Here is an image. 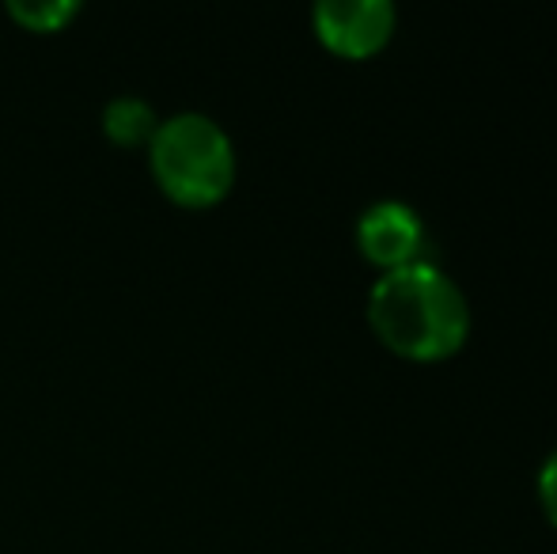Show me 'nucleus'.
<instances>
[{
	"mask_svg": "<svg viewBox=\"0 0 557 554\" xmlns=\"http://www.w3.org/2000/svg\"><path fill=\"white\" fill-rule=\"evenodd\" d=\"M535 487H539V502H543V513L550 517V525H557V448L543 459Z\"/></svg>",
	"mask_w": 557,
	"mask_h": 554,
	"instance_id": "nucleus-7",
	"label": "nucleus"
},
{
	"mask_svg": "<svg viewBox=\"0 0 557 554\" xmlns=\"http://www.w3.org/2000/svg\"><path fill=\"white\" fill-rule=\"evenodd\" d=\"M357 244L364 251V259H372L375 267L403 270L413 262H429V229L421 221V213L410 201L383 198L360 213L357 221Z\"/></svg>",
	"mask_w": 557,
	"mask_h": 554,
	"instance_id": "nucleus-3",
	"label": "nucleus"
},
{
	"mask_svg": "<svg viewBox=\"0 0 557 554\" xmlns=\"http://www.w3.org/2000/svg\"><path fill=\"white\" fill-rule=\"evenodd\" d=\"M8 12L30 30H58L73 23V15L81 12V0H8Z\"/></svg>",
	"mask_w": 557,
	"mask_h": 554,
	"instance_id": "nucleus-6",
	"label": "nucleus"
},
{
	"mask_svg": "<svg viewBox=\"0 0 557 554\" xmlns=\"http://www.w3.org/2000/svg\"><path fill=\"white\" fill-rule=\"evenodd\" d=\"M156 126H160V114H156V107L148 103L145 96H133V91H122V96L107 99L103 107V130L107 137L114 140V145H148L156 134Z\"/></svg>",
	"mask_w": 557,
	"mask_h": 554,
	"instance_id": "nucleus-5",
	"label": "nucleus"
},
{
	"mask_svg": "<svg viewBox=\"0 0 557 554\" xmlns=\"http://www.w3.org/2000/svg\"><path fill=\"white\" fill-rule=\"evenodd\" d=\"M156 183L178 206H213L235 183V145L206 111H175L160 119L148 140Z\"/></svg>",
	"mask_w": 557,
	"mask_h": 554,
	"instance_id": "nucleus-2",
	"label": "nucleus"
},
{
	"mask_svg": "<svg viewBox=\"0 0 557 554\" xmlns=\"http://www.w3.org/2000/svg\"><path fill=\"white\" fill-rule=\"evenodd\" d=\"M315 35L342 58H368L395 35L398 12L391 0H319L311 8Z\"/></svg>",
	"mask_w": 557,
	"mask_h": 554,
	"instance_id": "nucleus-4",
	"label": "nucleus"
},
{
	"mask_svg": "<svg viewBox=\"0 0 557 554\" xmlns=\"http://www.w3.org/2000/svg\"><path fill=\"white\" fill-rule=\"evenodd\" d=\"M368 323L398 357L441 361L467 342L470 304L467 293L429 259L380 274L368 293Z\"/></svg>",
	"mask_w": 557,
	"mask_h": 554,
	"instance_id": "nucleus-1",
	"label": "nucleus"
}]
</instances>
